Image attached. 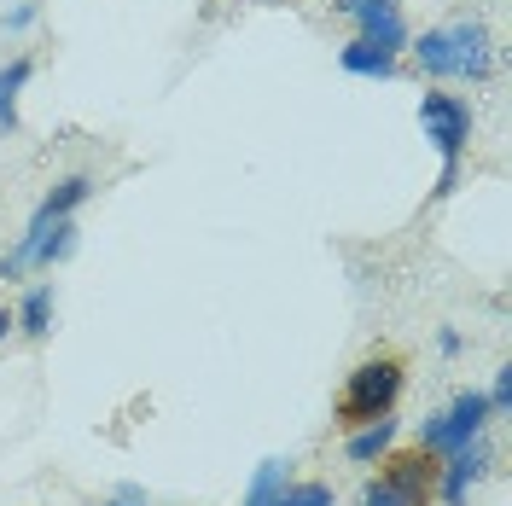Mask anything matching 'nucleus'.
<instances>
[{
    "instance_id": "nucleus-1",
    "label": "nucleus",
    "mask_w": 512,
    "mask_h": 506,
    "mask_svg": "<svg viewBox=\"0 0 512 506\" xmlns=\"http://www.w3.org/2000/svg\"><path fill=\"white\" fill-rule=\"evenodd\" d=\"M408 53H414L419 76H431L437 88L443 82H489L501 64L483 18H454V24H437L425 35H408Z\"/></svg>"
},
{
    "instance_id": "nucleus-2",
    "label": "nucleus",
    "mask_w": 512,
    "mask_h": 506,
    "mask_svg": "<svg viewBox=\"0 0 512 506\" xmlns=\"http://www.w3.org/2000/svg\"><path fill=\"white\" fill-rule=\"evenodd\" d=\"M402 361H390V355H373V361H361L350 379H344V396H338V425L355 431V425H367V419H384V413H396L402 402Z\"/></svg>"
},
{
    "instance_id": "nucleus-3",
    "label": "nucleus",
    "mask_w": 512,
    "mask_h": 506,
    "mask_svg": "<svg viewBox=\"0 0 512 506\" xmlns=\"http://www.w3.org/2000/svg\"><path fill=\"white\" fill-rule=\"evenodd\" d=\"M489 419H495V413H489V396H483V390H460L443 413H431V419L419 425V448H425L431 460H443L454 448L478 443L483 431H489Z\"/></svg>"
},
{
    "instance_id": "nucleus-4",
    "label": "nucleus",
    "mask_w": 512,
    "mask_h": 506,
    "mask_svg": "<svg viewBox=\"0 0 512 506\" xmlns=\"http://www.w3.org/2000/svg\"><path fill=\"white\" fill-rule=\"evenodd\" d=\"M472 128H478V117H472V105L460 94H448V88H425V94H419V134L431 140V152L443 163L466 158Z\"/></svg>"
},
{
    "instance_id": "nucleus-5",
    "label": "nucleus",
    "mask_w": 512,
    "mask_h": 506,
    "mask_svg": "<svg viewBox=\"0 0 512 506\" xmlns=\"http://www.w3.org/2000/svg\"><path fill=\"white\" fill-rule=\"evenodd\" d=\"M344 18L355 24V41H373L384 53H408V12H402V0H332Z\"/></svg>"
},
{
    "instance_id": "nucleus-6",
    "label": "nucleus",
    "mask_w": 512,
    "mask_h": 506,
    "mask_svg": "<svg viewBox=\"0 0 512 506\" xmlns=\"http://www.w3.org/2000/svg\"><path fill=\"white\" fill-rule=\"evenodd\" d=\"M379 466H384L379 477H384V483H390V489H396L408 506H431V495H437V460H431L425 448H390Z\"/></svg>"
},
{
    "instance_id": "nucleus-7",
    "label": "nucleus",
    "mask_w": 512,
    "mask_h": 506,
    "mask_svg": "<svg viewBox=\"0 0 512 506\" xmlns=\"http://www.w3.org/2000/svg\"><path fill=\"white\" fill-rule=\"evenodd\" d=\"M483 472H489V448H483V437H478V443H466V448H454V454L437 460V495H431V501L466 506V495L483 483Z\"/></svg>"
},
{
    "instance_id": "nucleus-8",
    "label": "nucleus",
    "mask_w": 512,
    "mask_h": 506,
    "mask_svg": "<svg viewBox=\"0 0 512 506\" xmlns=\"http://www.w3.org/2000/svg\"><path fill=\"white\" fill-rule=\"evenodd\" d=\"M396 437H402V425H396V413H384V419L355 425L350 437H344V454H350V466H379L384 454L396 448Z\"/></svg>"
},
{
    "instance_id": "nucleus-9",
    "label": "nucleus",
    "mask_w": 512,
    "mask_h": 506,
    "mask_svg": "<svg viewBox=\"0 0 512 506\" xmlns=\"http://www.w3.org/2000/svg\"><path fill=\"white\" fill-rule=\"evenodd\" d=\"M338 70L344 76H361V82H396L402 76V59L373 47V41H350V47H338Z\"/></svg>"
},
{
    "instance_id": "nucleus-10",
    "label": "nucleus",
    "mask_w": 512,
    "mask_h": 506,
    "mask_svg": "<svg viewBox=\"0 0 512 506\" xmlns=\"http://www.w3.org/2000/svg\"><path fill=\"white\" fill-rule=\"evenodd\" d=\"M88 198H94V175H64L59 187H53L47 198H41V204H35V216H30V222H35V227L70 222V216H76V210H82Z\"/></svg>"
},
{
    "instance_id": "nucleus-11",
    "label": "nucleus",
    "mask_w": 512,
    "mask_h": 506,
    "mask_svg": "<svg viewBox=\"0 0 512 506\" xmlns=\"http://www.w3.org/2000/svg\"><path fill=\"white\" fill-rule=\"evenodd\" d=\"M35 82V59L30 53H18V59L0 64V134H18V99H24V88Z\"/></svg>"
},
{
    "instance_id": "nucleus-12",
    "label": "nucleus",
    "mask_w": 512,
    "mask_h": 506,
    "mask_svg": "<svg viewBox=\"0 0 512 506\" xmlns=\"http://www.w3.org/2000/svg\"><path fill=\"white\" fill-rule=\"evenodd\" d=\"M12 320H18V332H24V338H47V332H53V280H35L30 291L18 297Z\"/></svg>"
},
{
    "instance_id": "nucleus-13",
    "label": "nucleus",
    "mask_w": 512,
    "mask_h": 506,
    "mask_svg": "<svg viewBox=\"0 0 512 506\" xmlns=\"http://www.w3.org/2000/svg\"><path fill=\"white\" fill-rule=\"evenodd\" d=\"M286 483H291V460H262L251 472V483H245V501L239 506H280Z\"/></svg>"
},
{
    "instance_id": "nucleus-14",
    "label": "nucleus",
    "mask_w": 512,
    "mask_h": 506,
    "mask_svg": "<svg viewBox=\"0 0 512 506\" xmlns=\"http://www.w3.org/2000/svg\"><path fill=\"white\" fill-rule=\"evenodd\" d=\"M280 506H338V495H332V483H286Z\"/></svg>"
},
{
    "instance_id": "nucleus-15",
    "label": "nucleus",
    "mask_w": 512,
    "mask_h": 506,
    "mask_svg": "<svg viewBox=\"0 0 512 506\" xmlns=\"http://www.w3.org/2000/svg\"><path fill=\"white\" fill-rule=\"evenodd\" d=\"M483 396H489V413H495V419H507V408H512V367H495V384H489Z\"/></svg>"
},
{
    "instance_id": "nucleus-16",
    "label": "nucleus",
    "mask_w": 512,
    "mask_h": 506,
    "mask_svg": "<svg viewBox=\"0 0 512 506\" xmlns=\"http://www.w3.org/2000/svg\"><path fill=\"white\" fill-rule=\"evenodd\" d=\"M361 506H408V501H402L384 477H367V483H361Z\"/></svg>"
},
{
    "instance_id": "nucleus-17",
    "label": "nucleus",
    "mask_w": 512,
    "mask_h": 506,
    "mask_svg": "<svg viewBox=\"0 0 512 506\" xmlns=\"http://www.w3.org/2000/svg\"><path fill=\"white\" fill-rule=\"evenodd\" d=\"M35 24V0H24V6H12V12H6V30L18 35V30H30Z\"/></svg>"
},
{
    "instance_id": "nucleus-18",
    "label": "nucleus",
    "mask_w": 512,
    "mask_h": 506,
    "mask_svg": "<svg viewBox=\"0 0 512 506\" xmlns=\"http://www.w3.org/2000/svg\"><path fill=\"white\" fill-rule=\"evenodd\" d=\"M437 349L443 355H460V332H437Z\"/></svg>"
},
{
    "instance_id": "nucleus-19",
    "label": "nucleus",
    "mask_w": 512,
    "mask_h": 506,
    "mask_svg": "<svg viewBox=\"0 0 512 506\" xmlns=\"http://www.w3.org/2000/svg\"><path fill=\"white\" fill-rule=\"evenodd\" d=\"M6 332H18V320H12V309H0V344H6Z\"/></svg>"
},
{
    "instance_id": "nucleus-20",
    "label": "nucleus",
    "mask_w": 512,
    "mask_h": 506,
    "mask_svg": "<svg viewBox=\"0 0 512 506\" xmlns=\"http://www.w3.org/2000/svg\"><path fill=\"white\" fill-rule=\"evenodd\" d=\"M105 506H146V501H128V495H117V501H105Z\"/></svg>"
}]
</instances>
